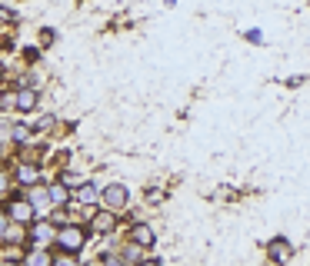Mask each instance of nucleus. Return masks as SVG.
<instances>
[{
  "label": "nucleus",
  "mask_w": 310,
  "mask_h": 266,
  "mask_svg": "<svg viewBox=\"0 0 310 266\" xmlns=\"http://www.w3.org/2000/svg\"><path fill=\"white\" fill-rule=\"evenodd\" d=\"M103 200H107V206H110V210H123V206H127V200H130V193H127L123 183H110V187L103 190Z\"/></svg>",
  "instance_id": "f257e3e1"
},
{
  "label": "nucleus",
  "mask_w": 310,
  "mask_h": 266,
  "mask_svg": "<svg viewBox=\"0 0 310 266\" xmlns=\"http://www.w3.org/2000/svg\"><path fill=\"white\" fill-rule=\"evenodd\" d=\"M57 243L64 246L67 253H74V250H80V246H84V233H80L77 226H67V230L57 233Z\"/></svg>",
  "instance_id": "f03ea898"
},
{
  "label": "nucleus",
  "mask_w": 310,
  "mask_h": 266,
  "mask_svg": "<svg viewBox=\"0 0 310 266\" xmlns=\"http://www.w3.org/2000/svg\"><path fill=\"white\" fill-rule=\"evenodd\" d=\"M54 236H57L54 226H47V223H37V226H33V243H37V246H47Z\"/></svg>",
  "instance_id": "7ed1b4c3"
},
{
  "label": "nucleus",
  "mask_w": 310,
  "mask_h": 266,
  "mask_svg": "<svg viewBox=\"0 0 310 266\" xmlns=\"http://www.w3.org/2000/svg\"><path fill=\"white\" fill-rule=\"evenodd\" d=\"M130 240H133V243H137V246H150V243H154V230H150V226H144V223H140V226H133Z\"/></svg>",
  "instance_id": "20e7f679"
},
{
  "label": "nucleus",
  "mask_w": 310,
  "mask_h": 266,
  "mask_svg": "<svg viewBox=\"0 0 310 266\" xmlns=\"http://www.w3.org/2000/svg\"><path fill=\"white\" fill-rule=\"evenodd\" d=\"M17 107H20V110H33V107H37V93H33V90H20V93H17Z\"/></svg>",
  "instance_id": "39448f33"
},
{
  "label": "nucleus",
  "mask_w": 310,
  "mask_h": 266,
  "mask_svg": "<svg viewBox=\"0 0 310 266\" xmlns=\"http://www.w3.org/2000/svg\"><path fill=\"white\" fill-rule=\"evenodd\" d=\"M30 210H33L30 203H13V206H10V220H23V223H27V220H30Z\"/></svg>",
  "instance_id": "423d86ee"
},
{
  "label": "nucleus",
  "mask_w": 310,
  "mask_h": 266,
  "mask_svg": "<svg viewBox=\"0 0 310 266\" xmlns=\"http://www.w3.org/2000/svg\"><path fill=\"white\" fill-rule=\"evenodd\" d=\"M110 226H113V216H110V213H100L97 220H94V230H110Z\"/></svg>",
  "instance_id": "0eeeda50"
},
{
  "label": "nucleus",
  "mask_w": 310,
  "mask_h": 266,
  "mask_svg": "<svg viewBox=\"0 0 310 266\" xmlns=\"http://www.w3.org/2000/svg\"><path fill=\"white\" fill-rule=\"evenodd\" d=\"M287 253H290L287 243H274V246H270V260H284Z\"/></svg>",
  "instance_id": "6e6552de"
},
{
  "label": "nucleus",
  "mask_w": 310,
  "mask_h": 266,
  "mask_svg": "<svg viewBox=\"0 0 310 266\" xmlns=\"http://www.w3.org/2000/svg\"><path fill=\"white\" fill-rule=\"evenodd\" d=\"M37 180V170L33 166H20V183H33Z\"/></svg>",
  "instance_id": "1a4fd4ad"
},
{
  "label": "nucleus",
  "mask_w": 310,
  "mask_h": 266,
  "mask_svg": "<svg viewBox=\"0 0 310 266\" xmlns=\"http://www.w3.org/2000/svg\"><path fill=\"white\" fill-rule=\"evenodd\" d=\"M64 187H50V200H57V203H64Z\"/></svg>",
  "instance_id": "9d476101"
},
{
  "label": "nucleus",
  "mask_w": 310,
  "mask_h": 266,
  "mask_svg": "<svg viewBox=\"0 0 310 266\" xmlns=\"http://www.w3.org/2000/svg\"><path fill=\"white\" fill-rule=\"evenodd\" d=\"M94 197H97V190H94V187H84V190H80V200H94Z\"/></svg>",
  "instance_id": "9b49d317"
},
{
  "label": "nucleus",
  "mask_w": 310,
  "mask_h": 266,
  "mask_svg": "<svg viewBox=\"0 0 310 266\" xmlns=\"http://www.w3.org/2000/svg\"><path fill=\"white\" fill-rule=\"evenodd\" d=\"M0 190H7V177L3 173H0Z\"/></svg>",
  "instance_id": "f8f14e48"
},
{
  "label": "nucleus",
  "mask_w": 310,
  "mask_h": 266,
  "mask_svg": "<svg viewBox=\"0 0 310 266\" xmlns=\"http://www.w3.org/2000/svg\"><path fill=\"white\" fill-rule=\"evenodd\" d=\"M3 226H7V220H3V216H0V233H3Z\"/></svg>",
  "instance_id": "ddd939ff"
}]
</instances>
